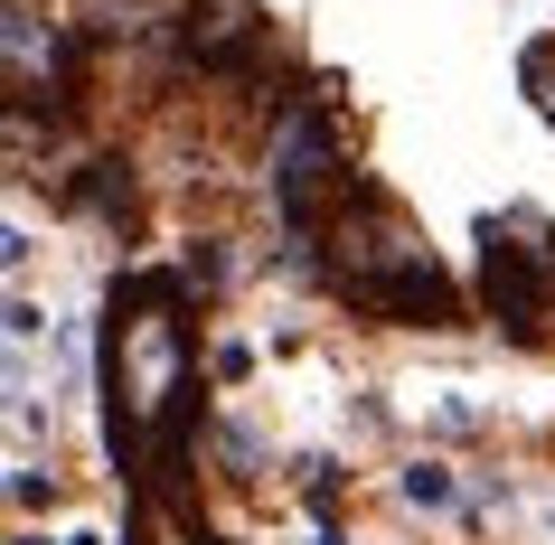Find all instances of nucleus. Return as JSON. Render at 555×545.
<instances>
[{"instance_id": "obj_1", "label": "nucleus", "mask_w": 555, "mask_h": 545, "mask_svg": "<svg viewBox=\"0 0 555 545\" xmlns=\"http://www.w3.org/2000/svg\"><path fill=\"white\" fill-rule=\"evenodd\" d=\"M104 442L122 470H151V442L189 424V320H179V273H132L104 291Z\"/></svg>"}, {"instance_id": "obj_3", "label": "nucleus", "mask_w": 555, "mask_h": 545, "mask_svg": "<svg viewBox=\"0 0 555 545\" xmlns=\"http://www.w3.org/2000/svg\"><path fill=\"white\" fill-rule=\"evenodd\" d=\"M480 311L508 348H537L555 329V226L537 207H508L480 226Z\"/></svg>"}, {"instance_id": "obj_7", "label": "nucleus", "mask_w": 555, "mask_h": 545, "mask_svg": "<svg viewBox=\"0 0 555 545\" xmlns=\"http://www.w3.org/2000/svg\"><path fill=\"white\" fill-rule=\"evenodd\" d=\"M10 498H20V508H38V498H57V480H38V470H10Z\"/></svg>"}, {"instance_id": "obj_2", "label": "nucleus", "mask_w": 555, "mask_h": 545, "mask_svg": "<svg viewBox=\"0 0 555 545\" xmlns=\"http://www.w3.org/2000/svg\"><path fill=\"white\" fill-rule=\"evenodd\" d=\"M321 283L339 301H358L367 320H396V329H452L462 320V291L434 263L424 226L386 189H349V207L321 226Z\"/></svg>"}, {"instance_id": "obj_6", "label": "nucleus", "mask_w": 555, "mask_h": 545, "mask_svg": "<svg viewBox=\"0 0 555 545\" xmlns=\"http://www.w3.org/2000/svg\"><path fill=\"white\" fill-rule=\"evenodd\" d=\"M518 86L537 94V114L555 122V38H537V48H527V57H518Z\"/></svg>"}, {"instance_id": "obj_4", "label": "nucleus", "mask_w": 555, "mask_h": 545, "mask_svg": "<svg viewBox=\"0 0 555 545\" xmlns=\"http://www.w3.org/2000/svg\"><path fill=\"white\" fill-rule=\"evenodd\" d=\"M273 207L293 217V235L311 245V226H330L349 207V170H339V132L321 122V104H293L273 122Z\"/></svg>"}, {"instance_id": "obj_5", "label": "nucleus", "mask_w": 555, "mask_h": 545, "mask_svg": "<svg viewBox=\"0 0 555 545\" xmlns=\"http://www.w3.org/2000/svg\"><path fill=\"white\" fill-rule=\"evenodd\" d=\"M405 498H414V508H462V480H452L442 460H414V470H405Z\"/></svg>"}]
</instances>
